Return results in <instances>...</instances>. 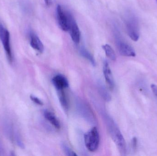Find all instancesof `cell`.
Listing matches in <instances>:
<instances>
[{
  "label": "cell",
  "mask_w": 157,
  "mask_h": 156,
  "mask_svg": "<svg viewBox=\"0 0 157 156\" xmlns=\"http://www.w3.org/2000/svg\"><path fill=\"white\" fill-rule=\"evenodd\" d=\"M106 124L112 139L114 141L122 155H125L126 146L125 140L114 121L108 116L105 117Z\"/></svg>",
  "instance_id": "6da1fadb"
},
{
  "label": "cell",
  "mask_w": 157,
  "mask_h": 156,
  "mask_svg": "<svg viewBox=\"0 0 157 156\" xmlns=\"http://www.w3.org/2000/svg\"><path fill=\"white\" fill-rule=\"evenodd\" d=\"M85 145L89 151L95 152L98 148L100 136L98 129L93 127L84 135Z\"/></svg>",
  "instance_id": "7a4b0ae2"
},
{
  "label": "cell",
  "mask_w": 157,
  "mask_h": 156,
  "mask_svg": "<svg viewBox=\"0 0 157 156\" xmlns=\"http://www.w3.org/2000/svg\"><path fill=\"white\" fill-rule=\"evenodd\" d=\"M126 30L130 38L137 41L140 37L138 20L134 15L129 14L125 20Z\"/></svg>",
  "instance_id": "3957f363"
},
{
  "label": "cell",
  "mask_w": 157,
  "mask_h": 156,
  "mask_svg": "<svg viewBox=\"0 0 157 156\" xmlns=\"http://www.w3.org/2000/svg\"><path fill=\"white\" fill-rule=\"evenodd\" d=\"M0 40L9 62L13 61V54L10 44V33L3 26L0 25Z\"/></svg>",
  "instance_id": "277c9868"
},
{
  "label": "cell",
  "mask_w": 157,
  "mask_h": 156,
  "mask_svg": "<svg viewBox=\"0 0 157 156\" xmlns=\"http://www.w3.org/2000/svg\"><path fill=\"white\" fill-rule=\"evenodd\" d=\"M57 15L58 23L61 28L65 32L69 31L70 19L72 15L60 5L57 6Z\"/></svg>",
  "instance_id": "5b68a950"
},
{
  "label": "cell",
  "mask_w": 157,
  "mask_h": 156,
  "mask_svg": "<svg viewBox=\"0 0 157 156\" xmlns=\"http://www.w3.org/2000/svg\"><path fill=\"white\" fill-rule=\"evenodd\" d=\"M116 37V44L120 54L124 56H135L136 52L132 47L124 42L119 35H117Z\"/></svg>",
  "instance_id": "8992f818"
},
{
  "label": "cell",
  "mask_w": 157,
  "mask_h": 156,
  "mask_svg": "<svg viewBox=\"0 0 157 156\" xmlns=\"http://www.w3.org/2000/svg\"><path fill=\"white\" fill-rule=\"evenodd\" d=\"M69 32L73 41L75 44H79L80 40V33L78 25L73 15L70 19Z\"/></svg>",
  "instance_id": "52a82bcc"
},
{
  "label": "cell",
  "mask_w": 157,
  "mask_h": 156,
  "mask_svg": "<svg viewBox=\"0 0 157 156\" xmlns=\"http://www.w3.org/2000/svg\"><path fill=\"white\" fill-rule=\"evenodd\" d=\"M52 83L57 90H63L69 87L67 79L63 75H57L52 79Z\"/></svg>",
  "instance_id": "ba28073f"
},
{
  "label": "cell",
  "mask_w": 157,
  "mask_h": 156,
  "mask_svg": "<svg viewBox=\"0 0 157 156\" xmlns=\"http://www.w3.org/2000/svg\"><path fill=\"white\" fill-rule=\"evenodd\" d=\"M29 38L30 45L31 47L40 53H42L44 50V47L43 43L38 36L34 32H30L29 34Z\"/></svg>",
  "instance_id": "9c48e42d"
},
{
  "label": "cell",
  "mask_w": 157,
  "mask_h": 156,
  "mask_svg": "<svg viewBox=\"0 0 157 156\" xmlns=\"http://www.w3.org/2000/svg\"><path fill=\"white\" fill-rule=\"evenodd\" d=\"M103 70V74H104L106 82L109 85L110 89H113L114 86V80H113L111 70L110 68L109 63L107 62V60L104 61Z\"/></svg>",
  "instance_id": "30bf717a"
},
{
  "label": "cell",
  "mask_w": 157,
  "mask_h": 156,
  "mask_svg": "<svg viewBox=\"0 0 157 156\" xmlns=\"http://www.w3.org/2000/svg\"><path fill=\"white\" fill-rule=\"evenodd\" d=\"M44 116L47 121H48L56 129H59L60 128L61 125L59 121L51 112L47 110L44 111Z\"/></svg>",
  "instance_id": "8fae6325"
},
{
  "label": "cell",
  "mask_w": 157,
  "mask_h": 156,
  "mask_svg": "<svg viewBox=\"0 0 157 156\" xmlns=\"http://www.w3.org/2000/svg\"><path fill=\"white\" fill-rule=\"evenodd\" d=\"M57 92H58V96L60 103L64 111L67 112L69 110V103H68V100L65 93L63 91V90H57Z\"/></svg>",
  "instance_id": "7c38bea8"
},
{
  "label": "cell",
  "mask_w": 157,
  "mask_h": 156,
  "mask_svg": "<svg viewBox=\"0 0 157 156\" xmlns=\"http://www.w3.org/2000/svg\"><path fill=\"white\" fill-rule=\"evenodd\" d=\"M79 53L81 56L86 59L93 66H96V62L92 55L84 47H81L79 49Z\"/></svg>",
  "instance_id": "4fadbf2b"
},
{
  "label": "cell",
  "mask_w": 157,
  "mask_h": 156,
  "mask_svg": "<svg viewBox=\"0 0 157 156\" xmlns=\"http://www.w3.org/2000/svg\"><path fill=\"white\" fill-rule=\"evenodd\" d=\"M102 47L105 51V54L111 60L115 61L116 59V55L112 48L108 44L103 45L102 46Z\"/></svg>",
  "instance_id": "5bb4252c"
},
{
  "label": "cell",
  "mask_w": 157,
  "mask_h": 156,
  "mask_svg": "<svg viewBox=\"0 0 157 156\" xmlns=\"http://www.w3.org/2000/svg\"><path fill=\"white\" fill-rule=\"evenodd\" d=\"M61 147L62 150L65 155L68 156H77L76 153L72 150L71 148L67 145L66 143L62 142L61 143Z\"/></svg>",
  "instance_id": "9a60e30c"
},
{
  "label": "cell",
  "mask_w": 157,
  "mask_h": 156,
  "mask_svg": "<svg viewBox=\"0 0 157 156\" xmlns=\"http://www.w3.org/2000/svg\"><path fill=\"white\" fill-rule=\"evenodd\" d=\"M99 90L100 93L104 100H105L107 102H109L111 100V98L109 93L107 92V90L105 88H104L103 86L101 85H100Z\"/></svg>",
  "instance_id": "2e32d148"
},
{
  "label": "cell",
  "mask_w": 157,
  "mask_h": 156,
  "mask_svg": "<svg viewBox=\"0 0 157 156\" xmlns=\"http://www.w3.org/2000/svg\"><path fill=\"white\" fill-rule=\"evenodd\" d=\"M30 98L31 100H32L33 102L36 103V104H37L40 105H43V103L42 102V101L40 100L37 97H36V96H34V95H31L30 96Z\"/></svg>",
  "instance_id": "e0dca14e"
},
{
  "label": "cell",
  "mask_w": 157,
  "mask_h": 156,
  "mask_svg": "<svg viewBox=\"0 0 157 156\" xmlns=\"http://www.w3.org/2000/svg\"><path fill=\"white\" fill-rule=\"evenodd\" d=\"M151 88L154 95L157 98V85L154 84H151Z\"/></svg>",
  "instance_id": "ac0fdd59"
},
{
  "label": "cell",
  "mask_w": 157,
  "mask_h": 156,
  "mask_svg": "<svg viewBox=\"0 0 157 156\" xmlns=\"http://www.w3.org/2000/svg\"><path fill=\"white\" fill-rule=\"evenodd\" d=\"M132 144L133 148L134 149H136L137 145V140L136 137H134L133 138L132 140Z\"/></svg>",
  "instance_id": "d6986e66"
},
{
  "label": "cell",
  "mask_w": 157,
  "mask_h": 156,
  "mask_svg": "<svg viewBox=\"0 0 157 156\" xmlns=\"http://www.w3.org/2000/svg\"><path fill=\"white\" fill-rule=\"evenodd\" d=\"M45 4L48 7L51 6L52 4V0H44Z\"/></svg>",
  "instance_id": "ffe728a7"
},
{
  "label": "cell",
  "mask_w": 157,
  "mask_h": 156,
  "mask_svg": "<svg viewBox=\"0 0 157 156\" xmlns=\"http://www.w3.org/2000/svg\"><path fill=\"white\" fill-rule=\"evenodd\" d=\"M156 2H157V0H156Z\"/></svg>",
  "instance_id": "44dd1931"
}]
</instances>
